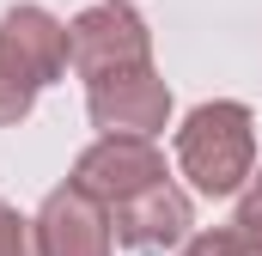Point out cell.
Segmentation results:
<instances>
[{
    "label": "cell",
    "instance_id": "obj_8",
    "mask_svg": "<svg viewBox=\"0 0 262 256\" xmlns=\"http://www.w3.org/2000/svg\"><path fill=\"white\" fill-rule=\"evenodd\" d=\"M232 250L238 256H262V165H256V177L238 189V214H232Z\"/></svg>",
    "mask_w": 262,
    "mask_h": 256
},
{
    "label": "cell",
    "instance_id": "obj_6",
    "mask_svg": "<svg viewBox=\"0 0 262 256\" xmlns=\"http://www.w3.org/2000/svg\"><path fill=\"white\" fill-rule=\"evenodd\" d=\"M0 67L25 79L31 92L55 86L67 73V25L43 6H12L0 12Z\"/></svg>",
    "mask_w": 262,
    "mask_h": 256
},
{
    "label": "cell",
    "instance_id": "obj_5",
    "mask_svg": "<svg viewBox=\"0 0 262 256\" xmlns=\"http://www.w3.org/2000/svg\"><path fill=\"white\" fill-rule=\"evenodd\" d=\"M195 207H189V195L177 189L171 177L165 183H152V189L128 195L122 207H110V232H116V244L134 256H165V250H183L195 232Z\"/></svg>",
    "mask_w": 262,
    "mask_h": 256
},
{
    "label": "cell",
    "instance_id": "obj_4",
    "mask_svg": "<svg viewBox=\"0 0 262 256\" xmlns=\"http://www.w3.org/2000/svg\"><path fill=\"white\" fill-rule=\"evenodd\" d=\"M85 116L98 134H122V140H152L171 122V86L159 79V67L116 73L104 86H85Z\"/></svg>",
    "mask_w": 262,
    "mask_h": 256
},
{
    "label": "cell",
    "instance_id": "obj_1",
    "mask_svg": "<svg viewBox=\"0 0 262 256\" xmlns=\"http://www.w3.org/2000/svg\"><path fill=\"white\" fill-rule=\"evenodd\" d=\"M256 116L238 98H213L195 104L183 128H177V171L195 183L201 195H238L256 177Z\"/></svg>",
    "mask_w": 262,
    "mask_h": 256
},
{
    "label": "cell",
    "instance_id": "obj_10",
    "mask_svg": "<svg viewBox=\"0 0 262 256\" xmlns=\"http://www.w3.org/2000/svg\"><path fill=\"white\" fill-rule=\"evenodd\" d=\"M31 104H37V92L25 86V79H12L6 67H0V128H18L31 116Z\"/></svg>",
    "mask_w": 262,
    "mask_h": 256
},
{
    "label": "cell",
    "instance_id": "obj_7",
    "mask_svg": "<svg viewBox=\"0 0 262 256\" xmlns=\"http://www.w3.org/2000/svg\"><path fill=\"white\" fill-rule=\"evenodd\" d=\"M31 232H37V256H110L116 250L110 207H98L92 195L73 189V183H61V189L43 195Z\"/></svg>",
    "mask_w": 262,
    "mask_h": 256
},
{
    "label": "cell",
    "instance_id": "obj_9",
    "mask_svg": "<svg viewBox=\"0 0 262 256\" xmlns=\"http://www.w3.org/2000/svg\"><path fill=\"white\" fill-rule=\"evenodd\" d=\"M0 256H37V232H31V220H25L18 207H6V201H0Z\"/></svg>",
    "mask_w": 262,
    "mask_h": 256
},
{
    "label": "cell",
    "instance_id": "obj_2",
    "mask_svg": "<svg viewBox=\"0 0 262 256\" xmlns=\"http://www.w3.org/2000/svg\"><path fill=\"white\" fill-rule=\"evenodd\" d=\"M67 67L85 79V86H104L116 73H140L152 67V31L134 6L116 0H98L85 12L67 18Z\"/></svg>",
    "mask_w": 262,
    "mask_h": 256
},
{
    "label": "cell",
    "instance_id": "obj_12",
    "mask_svg": "<svg viewBox=\"0 0 262 256\" xmlns=\"http://www.w3.org/2000/svg\"><path fill=\"white\" fill-rule=\"evenodd\" d=\"M116 6H134V0H116Z\"/></svg>",
    "mask_w": 262,
    "mask_h": 256
},
{
    "label": "cell",
    "instance_id": "obj_3",
    "mask_svg": "<svg viewBox=\"0 0 262 256\" xmlns=\"http://www.w3.org/2000/svg\"><path fill=\"white\" fill-rule=\"evenodd\" d=\"M171 171H165V153L152 146V140H122V134H98L79 159H73V189H85L98 207H122L128 195L152 189V183H165Z\"/></svg>",
    "mask_w": 262,
    "mask_h": 256
},
{
    "label": "cell",
    "instance_id": "obj_11",
    "mask_svg": "<svg viewBox=\"0 0 262 256\" xmlns=\"http://www.w3.org/2000/svg\"><path fill=\"white\" fill-rule=\"evenodd\" d=\"M177 256H238V250H232V232L220 226V232H195V238H189Z\"/></svg>",
    "mask_w": 262,
    "mask_h": 256
}]
</instances>
